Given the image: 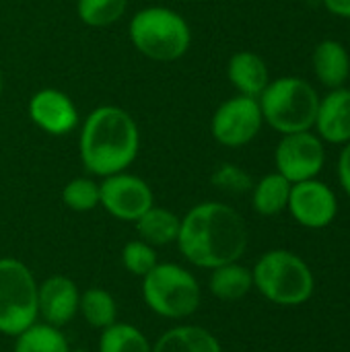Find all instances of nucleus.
I'll return each instance as SVG.
<instances>
[{
    "label": "nucleus",
    "instance_id": "obj_21",
    "mask_svg": "<svg viewBox=\"0 0 350 352\" xmlns=\"http://www.w3.org/2000/svg\"><path fill=\"white\" fill-rule=\"evenodd\" d=\"M78 314L91 328L105 330L118 322V303L109 291L101 287H91L80 293Z\"/></svg>",
    "mask_w": 350,
    "mask_h": 352
},
{
    "label": "nucleus",
    "instance_id": "obj_18",
    "mask_svg": "<svg viewBox=\"0 0 350 352\" xmlns=\"http://www.w3.org/2000/svg\"><path fill=\"white\" fill-rule=\"evenodd\" d=\"M134 225H136L138 239H142L144 243L153 248H163V245H171L177 241L182 217H177L169 208L153 204Z\"/></svg>",
    "mask_w": 350,
    "mask_h": 352
},
{
    "label": "nucleus",
    "instance_id": "obj_16",
    "mask_svg": "<svg viewBox=\"0 0 350 352\" xmlns=\"http://www.w3.org/2000/svg\"><path fill=\"white\" fill-rule=\"evenodd\" d=\"M314 72L316 78L328 87L338 89L344 87L350 76V54L344 43L336 39H324L314 50Z\"/></svg>",
    "mask_w": 350,
    "mask_h": 352
},
{
    "label": "nucleus",
    "instance_id": "obj_29",
    "mask_svg": "<svg viewBox=\"0 0 350 352\" xmlns=\"http://www.w3.org/2000/svg\"><path fill=\"white\" fill-rule=\"evenodd\" d=\"M322 2L328 8V12L350 21V0H322Z\"/></svg>",
    "mask_w": 350,
    "mask_h": 352
},
{
    "label": "nucleus",
    "instance_id": "obj_19",
    "mask_svg": "<svg viewBox=\"0 0 350 352\" xmlns=\"http://www.w3.org/2000/svg\"><path fill=\"white\" fill-rule=\"evenodd\" d=\"M208 289L221 301H239L254 289L252 270L239 262L212 268L208 278Z\"/></svg>",
    "mask_w": 350,
    "mask_h": 352
},
{
    "label": "nucleus",
    "instance_id": "obj_30",
    "mask_svg": "<svg viewBox=\"0 0 350 352\" xmlns=\"http://www.w3.org/2000/svg\"><path fill=\"white\" fill-rule=\"evenodd\" d=\"M2 91H4V76H2V68H0V97H2Z\"/></svg>",
    "mask_w": 350,
    "mask_h": 352
},
{
    "label": "nucleus",
    "instance_id": "obj_6",
    "mask_svg": "<svg viewBox=\"0 0 350 352\" xmlns=\"http://www.w3.org/2000/svg\"><path fill=\"white\" fill-rule=\"evenodd\" d=\"M142 301L159 318L186 320L198 311L202 291L188 268L165 262L142 276Z\"/></svg>",
    "mask_w": 350,
    "mask_h": 352
},
{
    "label": "nucleus",
    "instance_id": "obj_22",
    "mask_svg": "<svg viewBox=\"0 0 350 352\" xmlns=\"http://www.w3.org/2000/svg\"><path fill=\"white\" fill-rule=\"evenodd\" d=\"M14 351L12 352H70L68 340L60 328L47 324H33L14 336Z\"/></svg>",
    "mask_w": 350,
    "mask_h": 352
},
{
    "label": "nucleus",
    "instance_id": "obj_7",
    "mask_svg": "<svg viewBox=\"0 0 350 352\" xmlns=\"http://www.w3.org/2000/svg\"><path fill=\"white\" fill-rule=\"evenodd\" d=\"M37 322V280L17 258H0V334L19 336Z\"/></svg>",
    "mask_w": 350,
    "mask_h": 352
},
{
    "label": "nucleus",
    "instance_id": "obj_12",
    "mask_svg": "<svg viewBox=\"0 0 350 352\" xmlns=\"http://www.w3.org/2000/svg\"><path fill=\"white\" fill-rule=\"evenodd\" d=\"M29 120L50 136H66L80 126V113L72 97L60 89H39L27 103Z\"/></svg>",
    "mask_w": 350,
    "mask_h": 352
},
{
    "label": "nucleus",
    "instance_id": "obj_4",
    "mask_svg": "<svg viewBox=\"0 0 350 352\" xmlns=\"http://www.w3.org/2000/svg\"><path fill=\"white\" fill-rule=\"evenodd\" d=\"M254 289L274 305L297 307L311 299L316 280L303 258L289 250L266 252L252 268Z\"/></svg>",
    "mask_w": 350,
    "mask_h": 352
},
{
    "label": "nucleus",
    "instance_id": "obj_14",
    "mask_svg": "<svg viewBox=\"0 0 350 352\" xmlns=\"http://www.w3.org/2000/svg\"><path fill=\"white\" fill-rule=\"evenodd\" d=\"M314 128L324 142H350V89H330V93L324 99H320Z\"/></svg>",
    "mask_w": 350,
    "mask_h": 352
},
{
    "label": "nucleus",
    "instance_id": "obj_8",
    "mask_svg": "<svg viewBox=\"0 0 350 352\" xmlns=\"http://www.w3.org/2000/svg\"><path fill=\"white\" fill-rule=\"evenodd\" d=\"M264 118L256 97L233 95L223 101L210 118L212 138L227 148H239L250 144L262 130Z\"/></svg>",
    "mask_w": 350,
    "mask_h": 352
},
{
    "label": "nucleus",
    "instance_id": "obj_10",
    "mask_svg": "<svg viewBox=\"0 0 350 352\" xmlns=\"http://www.w3.org/2000/svg\"><path fill=\"white\" fill-rule=\"evenodd\" d=\"M155 204L151 186L128 171L107 175L99 182V206L118 221L136 223Z\"/></svg>",
    "mask_w": 350,
    "mask_h": 352
},
{
    "label": "nucleus",
    "instance_id": "obj_23",
    "mask_svg": "<svg viewBox=\"0 0 350 352\" xmlns=\"http://www.w3.org/2000/svg\"><path fill=\"white\" fill-rule=\"evenodd\" d=\"M153 344L132 324L116 322L113 326L101 330L99 338V352H151Z\"/></svg>",
    "mask_w": 350,
    "mask_h": 352
},
{
    "label": "nucleus",
    "instance_id": "obj_5",
    "mask_svg": "<svg viewBox=\"0 0 350 352\" xmlns=\"http://www.w3.org/2000/svg\"><path fill=\"white\" fill-rule=\"evenodd\" d=\"M258 103L264 124L281 134H293L314 128L320 95L305 78L281 76L268 82Z\"/></svg>",
    "mask_w": 350,
    "mask_h": 352
},
{
    "label": "nucleus",
    "instance_id": "obj_13",
    "mask_svg": "<svg viewBox=\"0 0 350 352\" xmlns=\"http://www.w3.org/2000/svg\"><path fill=\"white\" fill-rule=\"evenodd\" d=\"M80 291L68 276L54 274L37 285V318L54 328H64L78 314Z\"/></svg>",
    "mask_w": 350,
    "mask_h": 352
},
{
    "label": "nucleus",
    "instance_id": "obj_31",
    "mask_svg": "<svg viewBox=\"0 0 350 352\" xmlns=\"http://www.w3.org/2000/svg\"><path fill=\"white\" fill-rule=\"evenodd\" d=\"M70 352H87V351H83V349H70Z\"/></svg>",
    "mask_w": 350,
    "mask_h": 352
},
{
    "label": "nucleus",
    "instance_id": "obj_25",
    "mask_svg": "<svg viewBox=\"0 0 350 352\" xmlns=\"http://www.w3.org/2000/svg\"><path fill=\"white\" fill-rule=\"evenodd\" d=\"M62 202L74 212H91L99 206V182L91 175L70 179L62 188Z\"/></svg>",
    "mask_w": 350,
    "mask_h": 352
},
{
    "label": "nucleus",
    "instance_id": "obj_20",
    "mask_svg": "<svg viewBox=\"0 0 350 352\" xmlns=\"http://www.w3.org/2000/svg\"><path fill=\"white\" fill-rule=\"evenodd\" d=\"M291 182L283 177L278 171L264 175L262 179L254 182L252 188V206L262 217H276L289 206L291 196Z\"/></svg>",
    "mask_w": 350,
    "mask_h": 352
},
{
    "label": "nucleus",
    "instance_id": "obj_26",
    "mask_svg": "<svg viewBox=\"0 0 350 352\" xmlns=\"http://www.w3.org/2000/svg\"><path fill=\"white\" fill-rule=\"evenodd\" d=\"M122 264L132 276H144L149 274L157 264V252L153 245L144 243L142 239H132L122 250Z\"/></svg>",
    "mask_w": 350,
    "mask_h": 352
},
{
    "label": "nucleus",
    "instance_id": "obj_15",
    "mask_svg": "<svg viewBox=\"0 0 350 352\" xmlns=\"http://www.w3.org/2000/svg\"><path fill=\"white\" fill-rule=\"evenodd\" d=\"M227 78H229L231 87L237 91V95L256 97V99L262 95V91L272 80L264 58L250 50H239L229 58Z\"/></svg>",
    "mask_w": 350,
    "mask_h": 352
},
{
    "label": "nucleus",
    "instance_id": "obj_9",
    "mask_svg": "<svg viewBox=\"0 0 350 352\" xmlns=\"http://www.w3.org/2000/svg\"><path fill=\"white\" fill-rule=\"evenodd\" d=\"M274 165L291 184L316 179L326 165L324 140L311 130L283 134L274 148Z\"/></svg>",
    "mask_w": 350,
    "mask_h": 352
},
{
    "label": "nucleus",
    "instance_id": "obj_28",
    "mask_svg": "<svg viewBox=\"0 0 350 352\" xmlns=\"http://www.w3.org/2000/svg\"><path fill=\"white\" fill-rule=\"evenodd\" d=\"M342 146L344 148L340 151V157H338V179H340L342 190L350 198V142L342 144Z\"/></svg>",
    "mask_w": 350,
    "mask_h": 352
},
{
    "label": "nucleus",
    "instance_id": "obj_1",
    "mask_svg": "<svg viewBox=\"0 0 350 352\" xmlns=\"http://www.w3.org/2000/svg\"><path fill=\"white\" fill-rule=\"evenodd\" d=\"M177 248L182 256L204 270L239 262L250 243L245 219L229 204L208 200L182 217Z\"/></svg>",
    "mask_w": 350,
    "mask_h": 352
},
{
    "label": "nucleus",
    "instance_id": "obj_17",
    "mask_svg": "<svg viewBox=\"0 0 350 352\" xmlns=\"http://www.w3.org/2000/svg\"><path fill=\"white\" fill-rule=\"evenodd\" d=\"M151 352H223V346L210 330L184 324L161 334Z\"/></svg>",
    "mask_w": 350,
    "mask_h": 352
},
{
    "label": "nucleus",
    "instance_id": "obj_27",
    "mask_svg": "<svg viewBox=\"0 0 350 352\" xmlns=\"http://www.w3.org/2000/svg\"><path fill=\"white\" fill-rule=\"evenodd\" d=\"M210 184L229 194H245V192H252L254 188L252 175L243 167L233 165V163L219 165L210 175Z\"/></svg>",
    "mask_w": 350,
    "mask_h": 352
},
{
    "label": "nucleus",
    "instance_id": "obj_2",
    "mask_svg": "<svg viewBox=\"0 0 350 352\" xmlns=\"http://www.w3.org/2000/svg\"><path fill=\"white\" fill-rule=\"evenodd\" d=\"M140 151V128L120 105L91 109L78 126V157L87 173L107 177L128 171Z\"/></svg>",
    "mask_w": 350,
    "mask_h": 352
},
{
    "label": "nucleus",
    "instance_id": "obj_11",
    "mask_svg": "<svg viewBox=\"0 0 350 352\" xmlns=\"http://www.w3.org/2000/svg\"><path fill=\"white\" fill-rule=\"evenodd\" d=\"M287 210L301 227L324 229L336 219L338 200L332 188L316 177L291 186Z\"/></svg>",
    "mask_w": 350,
    "mask_h": 352
},
{
    "label": "nucleus",
    "instance_id": "obj_24",
    "mask_svg": "<svg viewBox=\"0 0 350 352\" xmlns=\"http://www.w3.org/2000/svg\"><path fill=\"white\" fill-rule=\"evenodd\" d=\"M128 10V0H76V16L87 27H109Z\"/></svg>",
    "mask_w": 350,
    "mask_h": 352
},
{
    "label": "nucleus",
    "instance_id": "obj_3",
    "mask_svg": "<svg viewBox=\"0 0 350 352\" xmlns=\"http://www.w3.org/2000/svg\"><path fill=\"white\" fill-rule=\"evenodd\" d=\"M130 43L138 54L155 62H175L192 45V29L186 16L169 6H144L128 23Z\"/></svg>",
    "mask_w": 350,
    "mask_h": 352
}]
</instances>
